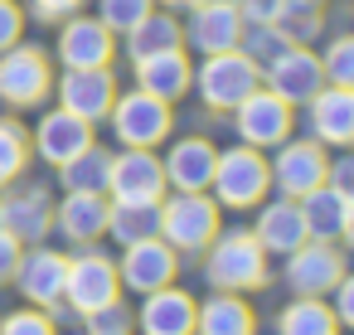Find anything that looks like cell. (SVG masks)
<instances>
[{
	"label": "cell",
	"instance_id": "cell-1",
	"mask_svg": "<svg viewBox=\"0 0 354 335\" xmlns=\"http://www.w3.org/2000/svg\"><path fill=\"white\" fill-rule=\"evenodd\" d=\"M218 233V204L204 190H180L160 204V238L175 253H204Z\"/></svg>",
	"mask_w": 354,
	"mask_h": 335
},
{
	"label": "cell",
	"instance_id": "cell-2",
	"mask_svg": "<svg viewBox=\"0 0 354 335\" xmlns=\"http://www.w3.org/2000/svg\"><path fill=\"white\" fill-rule=\"evenodd\" d=\"M209 282L223 291H252L267 282V253L252 233L233 228V233H214L209 243Z\"/></svg>",
	"mask_w": 354,
	"mask_h": 335
},
{
	"label": "cell",
	"instance_id": "cell-3",
	"mask_svg": "<svg viewBox=\"0 0 354 335\" xmlns=\"http://www.w3.org/2000/svg\"><path fill=\"white\" fill-rule=\"evenodd\" d=\"M262 88V69L243 54V49H223V54H204L199 64V98L214 112H233L248 93Z\"/></svg>",
	"mask_w": 354,
	"mask_h": 335
},
{
	"label": "cell",
	"instance_id": "cell-4",
	"mask_svg": "<svg viewBox=\"0 0 354 335\" xmlns=\"http://www.w3.org/2000/svg\"><path fill=\"white\" fill-rule=\"evenodd\" d=\"M267 185H272V175H267L262 151H252V146L218 151V161H214V180H209V190L218 194L214 204H228V209H252V204H262Z\"/></svg>",
	"mask_w": 354,
	"mask_h": 335
},
{
	"label": "cell",
	"instance_id": "cell-5",
	"mask_svg": "<svg viewBox=\"0 0 354 335\" xmlns=\"http://www.w3.org/2000/svg\"><path fill=\"white\" fill-rule=\"evenodd\" d=\"M49 88H54V73H49L44 49L35 44L0 49V102L6 107H35L49 98Z\"/></svg>",
	"mask_w": 354,
	"mask_h": 335
},
{
	"label": "cell",
	"instance_id": "cell-6",
	"mask_svg": "<svg viewBox=\"0 0 354 335\" xmlns=\"http://www.w3.org/2000/svg\"><path fill=\"white\" fill-rule=\"evenodd\" d=\"M107 117H112V132H117L122 146H160V141L170 136V127H175L170 102H160V98H151V93H141V88L112 98Z\"/></svg>",
	"mask_w": 354,
	"mask_h": 335
},
{
	"label": "cell",
	"instance_id": "cell-7",
	"mask_svg": "<svg viewBox=\"0 0 354 335\" xmlns=\"http://www.w3.org/2000/svg\"><path fill=\"white\" fill-rule=\"evenodd\" d=\"M107 194H112V199H131V204H156V199L165 194L160 156H156L151 146H127L122 156H112Z\"/></svg>",
	"mask_w": 354,
	"mask_h": 335
},
{
	"label": "cell",
	"instance_id": "cell-8",
	"mask_svg": "<svg viewBox=\"0 0 354 335\" xmlns=\"http://www.w3.org/2000/svg\"><path fill=\"white\" fill-rule=\"evenodd\" d=\"M262 83H267V93H277L286 107H306L320 88H325V73H320V59L310 54V49H301V44H291V49H281L267 69H262Z\"/></svg>",
	"mask_w": 354,
	"mask_h": 335
},
{
	"label": "cell",
	"instance_id": "cell-9",
	"mask_svg": "<svg viewBox=\"0 0 354 335\" xmlns=\"http://www.w3.org/2000/svg\"><path fill=\"white\" fill-rule=\"evenodd\" d=\"M233 127H238V136H243V146H252V151H267V146H281L286 136H291V107L277 98V93H267V88H257V93H248L238 107H233Z\"/></svg>",
	"mask_w": 354,
	"mask_h": 335
},
{
	"label": "cell",
	"instance_id": "cell-10",
	"mask_svg": "<svg viewBox=\"0 0 354 335\" xmlns=\"http://www.w3.org/2000/svg\"><path fill=\"white\" fill-rule=\"evenodd\" d=\"M325 151H320V141L310 136V141H281V151H277V161L267 165V175L277 180V190L286 194V199H301V194H310L315 185H325Z\"/></svg>",
	"mask_w": 354,
	"mask_h": 335
},
{
	"label": "cell",
	"instance_id": "cell-11",
	"mask_svg": "<svg viewBox=\"0 0 354 335\" xmlns=\"http://www.w3.org/2000/svg\"><path fill=\"white\" fill-rule=\"evenodd\" d=\"M122 291V277H117V262H107L102 253H83L68 262V277H64V296L73 301V311H97L107 301H117Z\"/></svg>",
	"mask_w": 354,
	"mask_h": 335
},
{
	"label": "cell",
	"instance_id": "cell-12",
	"mask_svg": "<svg viewBox=\"0 0 354 335\" xmlns=\"http://www.w3.org/2000/svg\"><path fill=\"white\" fill-rule=\"evenodd\" d=\"M175 272H180V262H175V248L165 243V238H141V243H127V257H122V287H131V291H160V287H170L175 282Z\"/></svg>",
	"mask_w": 354,
	"mask_h": 335
},
{
	"label": "cell",
	"instance_id": "cell-13",
	"mask_svg": "<svg viewBox=\"0 0 354 335\" xmlns=\"http://www.w3.org/2000/svg\"><path fill=\"white\" fill-rule=\"evenodd\" d=\"M291 267H286V282L301 291V296H325L339 277H344V257L335 243H320V238H306L301 248L286 253Z\"/></svg>",
	"mask_w": 354,
	"mask_h": 335
},
{
	"label": "cell",
	"instance_id": "cell-14",
	"mask_svg": "<svg viewBox=\"0 0 354 335\" xmlns=\"http://www.w3.org/2000/svg\"><path fill=\"white\" fill-rule=\"evenodd\" d=\"M112 30L102 20H88V15H68L64 30H59V59L64 69H107L112 64Z\"/></svg>",
	"mask_w": 354,
	"mask_h": 335
},
{
	"label": "cell",
	"instance_id": "cell-15",
	"mask_svg": "<svg viewBox=\"0 0 354 335\" xmlns=\"http://www.w3.org/2000/svg\"><path fill=\"white\" fill-rule=\"evenodd\" d=\"M112 98H117V83H112L107 69H68L59 78V107L73 112V117H83V122L107 117Z\"/></svg>",
	"mask_w": 354,
	"mask_h": 335
},
{
	"label": "cell",
	"instance_id": "cell-16",
	"mask_svg": "<svg viewBox=\"0 0 354 335\" xmlns=\"http://www.w3.org/2000/svg\"><path fill=\"white\" fill-rule=\"evenodd\" d=\"M49 224H54V204H49L44 185H20V190H10L6 199H0V228H6L10 238H20V243L44 238Z\"/></svg>",
	"mask_w": 354,
	"mask_h": 335
},
{
	"label": "cell",
	"instance_id": "cell-17",
	"mask_svg": "<svg viewBox=\"0 0 354 335\" xmlns=\"http://www.w3.org/2000/svg\"><path fill=\"white\" fill-rule=\"evenodd\" d=\"M306 107H310V136L320 146H349L354 141V93L349 88L325 83Z\"/></svg>",
	"mask_w": 354,
	"mask_h": 335
},
{
	"label": "cell",
	"instance_id": "cell-18",
	"mask_svg": "<svg viewBox=\"0 0 354 335\" xmlns=\"http://www.w3.org/2000/svg\"><path fill=\"white\" fill-rule=\"evenodd\" d=\"M296 204H301V219H306V233H310V238H320V243L349 238V224H354L349 194H339V190H330V185H315V190L301 194Z\"/></svg>",
	"mask_w": 354,
	"mask_h": 335
},
{
	"label": "cell",
	"instance_id": "cell-19",
	"mask_svg": "<svg viewBox=\"0 0 354 335\" xmlns=\"http://www.w3.org/2000/svg\"><path fill=\"white\" fill-rule=\"evenodd\" d=\"M83 146H93V122L73 117V112H44V122L35 127V151L49 161V165H64L73 161Z\"/></svg>",
	"mask_w": 354,
	"mask_h": 335
},
{
	"label": "cell",
	"instance_id": "cell-20",
	"mask_svg": "<svg viewBox=\"0 0 354 335\" xmlns=\"http://www.w3.org/2000/svg\"><path fill=\"white\" fill-rule=\"evenodd\" d=\"M64 277H68V257H64V253H54V248L20 253L15 282H20V291H25L35 306H54V301L64 296Z\"/></svg>",
	"mask_w": 354,
	"mask_h": 335
},
{
	"label": "cell",
	"instance_id": "cell-21",
	"mask_svg": "<svg viewBox=\"0 0 354 335\" xmlns=\"http://www.w3.org/2000/svg\"><path fill=\"white\" fill-rule=\"evenodd\" d=\"M214 161H218V151L204 136H185V141L170 146V156L160 161V170H165V185H175V190H209Z\"/></svg>",
	"mask_w": 354,
	"mask_h": 335
},
{
	"label": "cell",
	"instance_id": "cell-22",
	"mask_svg": "<svg viewBox=\"0 0 354 335\" xmlns=\"http://www.w3.org/2000/svg\"><path fill=\"white\" fill-rule=\"evenodd\" d=\"M136 83H141V93H151L160 102H175V98L189 93L194 69H189L185 49H165V54H151V59L136 64Z\"/></svg>",
	"mask_w": 354,
	"mask_h": 335
},
{
	"label": "cell",
	"instance_id": "cell-23",
	"mask_svg": "<svg viewBox=\"0 0 354 335\" xmlns=\"http://www.w3.org/2000/svg\"><path fill=\"white\" fill-rule=\"evenodd\" d=\"M185 39H189L199 54H223V49H238V39H243V20H238L233 6H194Z\"/></svg>",
	"mask_w": 354,
	"mask_h": 335
},
{
	"label": "cell",
	"instance_id": "cell-24",
	"mask_svg": "<svg viewBox=\"0 0 354 335\" xmlns=\"http://www.w3.org/2000/svg\"><path fill=\"white\" fill-rule=\"evenodd\" d=\"M194 301L185 291H146V306H141V335H194Z\"/></svg>",
	"mask_w": 354,
	"mask_h": 335
},
{
	"label": "cell",
	"instance_id": "cell-25",
	"mask_svg": "<svg viewBox=\"0 0 354 335\" xmlns=\"http://www.w3.org/2000/svg\"><path fill=\"white\" fill-rule=\"evenodd\" d=\"M252 238L262 243V253H291V248H301V243L310 238V233H306V219H301V204H296V199L267 204V209L257 214Z\"/></svg>",
	"mask_w": 354,
	"mask_h": 335
},
{
	"label": "cell",
	"instance_id": "cell-26",
	"mask_svg": "<svg viewBox=\"0 0 354 335\" xmlns=\"http://www.w3.org/2000/svg\"><path fill=\"white\" fill-rule=\"evenodd\" d=\"M54 224L64 228V238L73 243H93L107 233V194H88V190H68V199L59 204Z\"/></svg>",
	"mask_w": 354,
	"mask_h": 335
},
{
	"label": "cell",
	"instance_id": "cell-27",
	"mask_svg": "<svg viewBox=\"0 0 354 335\" xmlns=\"http://www.w3.org/2000/svg\"><path fill=\"white\" fill-rule=\"evenodd\" d=\"M194 330L199 335H252L257 316H252V306H243L238 291H223V296H214L194 311Z\"/></svg>",
	"mask_w": 354,
	"mask_h": 335
},
{
	"label": "cell",
	"instance_id": "cell-28",
	"mask_svg": "<svg viewBox=\"0 0 354 335\" xmlns=\"http://www.w3.org/2000/svg\"><path fill=\"white\" fill-rule=\"evenodd\" d=\"M107 233L117 243H141V238H160V199L156 204H131V199H112L107 204Z\"/></svg>",
	"mask_w": 354,
	"mask_h": 335
},
{
	"label": "cell",
	"instance_id": "cell-29",
	"mask_svg": "<svg viewBox=\"0 0 354 335\" xmlns=\"http://www.w3.org/2000/svg\"><path fill=\"white\" fill-rule=\"evenodd\" d=\"M185 44V30H180V20H170V15H146L131 35H127V54L141 64V59H151V54H165V49H180Z\"/></svg>",
	"mask_w": 354,
	"mask_h": 335
},
{
	"label": "cell",
	"instance_id": "cell-30",
	"mask_svg": "<svg viewBox=\"0 0 354 335\" xmlns=\"http://www.w3.org/2000/svg\"><path fill=\"white\" fill-rule=\"evenodd\" d=\"M107 170H112V151L102 146H83L73 161L59 165L64 190H88V194H107Z\"/></svg>",
	"mask_w": 354,
	"mask_h": 335
},
{
	"label": "cell",
	"instance_id": "cell-31",
	"mask_svg": "<svg viewBox=\"0 0 354 335\" xmlns=\"http://www.w3.org/2000/svg\"><path fill=\"white\" fill-rule=\"evenodd\" d=\"M277 330L281 335H339V320H335V311L320 296H301V301H291L281 311V325Z\"/></svg>",
	"mask_w": 354,
	"mask_h": 335
},
{
	"label": "cell",
	"instance_id": "cell-32",
	"mask_svg": "<svg viewBox=\"0 0 354 335\" xmlns=\"http://www.w3.org/2000/svg\"><path fill=\"white\" fill-rule=\"evenodd\" d=\"M272 30H277L286 44H306L310 35H320V6H315V0H281Z\"/></svg>",
	"mask_w": 354,
	"mask_h": 335
},
{
	"label": "cell",
	"instance_id": "cell-33",
	"mask_svg": "<svg viewBox=\"0 0 354 335\" xmlns=\"http://www.w3.org/2000/svg\"><path fill=\"white\" fill-rule=\"evenodd\" d=\"M30 165V136L20 122H0V190L10 180H20Z\"/></svg>",
	"mask_w": 354,
	"mask_h": 335
},
{
	"label": "cell",
	"instance_id": "cell-34",
	"mask_svg": "<svg viewBox=\"0 0 354 335\" xmlns=\"http://www.w3.org/2000/svg\"><path fill=\"white\" fill-rule=\"evenodd\" d=\"M156 0H97V20L112 30V35H131L146 15H151Z\"/></svg>",
	"mask_w": 354,
	"mask_h": 335
},
{
	"label": "cell",
	"instance_id": "cell-35",
	"mask_svg": "<svg viewBox=\"0 0 354 335\" xmlns=\"http://www.w3.org/2000/svg\"><path fill=\"white\" fill-rule=\"evenodd\" d=\"M238 49H243V54H248L257 69H267V64H272L281 49H291V44H286V39H281L272 25H243V39H238Z\"/></svg>",
	"mask_w": 354,
	"mask_h": 335
},
{
	"label": "cell",
	"instance_id": "cell-36",
	"mask_svg": "<svg viewBox=\"0 0 354 335\" xmlns=\"http://www.w3.org/2000/svg\"><path fill=\"white\" fill-rule=\"evenodd\" d=\"M320 73H325V83H335V88H349V83H354V39H349V35H339V39L325 49Z\"/></svg>",
	"mask_w": 354,
	"mask_h": 335
},
{
	"label": "cell",
	"instance_id": "cell-37",
	"mask_svg": "<svg viewBox=\"0 0 354 335\" xmlns=\"http://www.w3.org/2000/svg\"><path fill=\"white\" fill-rule=\"evenodd\" d=\"M88 335H131V320L117 301H107V306L88 311Z\"/></svg>",
	"mask_w": 354,
	"mask_h": 335
},
{
	"label": "cell",
	"instance_id": "cell-38",
	"mask_svg": "<svg viewBox=\"0 0 354 335\" xmlns=\"http://www.w3.org/2000/svg\"><path fill=\"white\" fill-rule=\"evenodd\" d=\"M0 335H54V325L44 311H15L0 320Z\"/></svg>",
	"mask_w": 354,
	"mask_h": 335
},
{
	"label": "cell",
	"instance_id": "cell-39",
	"mask_svg": "<svg viewBox=\"0 0 354 335\" xmlns=\"http://www.w3.org/2000/svg\"><path fill=\"white\" fill-rule=\"evenodd\" d=\"M233 10L243 25H272L277 10H281V0H233Z\"/></svg>",
	"mask_w": 354,
	"mask_h": 335
},
{
	"label": "cell",
	"instance_id": "cell-40",
	"mask_svg": "<svg viewBox=\"0 0 354 335\" xmlns=\"http://www.w3.org/2000/svg\"><path fill=\"white\" fill-rule=\"evenodd\" d=\"M20 35H25V15H20V6H15V0H0V49L20 44Z\"/></svg>",
	"mask_w": 354,
	"mask_h": 335
},
{
	"label": "cell",
	"instance_id": "cell-41",
	"mask_svg": "<svg viewBox=\"0 0 354 335\" xmlns=\"http://www.w3.org/2000/svg\"><path fill=\"white\" fill-rule=\"evenodd\" d=\"M20 253H25V248H20V238H10L6 228H0V287H6V282L15 277V267H20Z\"/></svg>",
	"mask_w": 354,
	"mask_h": 335
},
{
	"label": "cell",
	"instance_id": "cell-42",
	"mask_svg": "<svg viewBox=\"0 0 354 335\" xmlns=\"http://www.w3.org/2000/svg\"><path fill=\"white\" fill-rule=\"evenodd\" d=\"M330 311H335V320H339V325H349V320H354V282H349V277H339V282H335V306H330Z\"/></svg>",
	"mask_w": 354,
	"mask_h": 335
},
{
	"label": "cell",
	"instance_id": "cell-43",
	"mask_svg": "<svg viewBox=\"0 0 354 335\" xmlns=\"http://www.w3.org/2000/svg\"><path fill=\"white\" fill-rule=\"evenodd\" d=\"M30 6H35L39 20H68V15L83 6V0H30Z\"/></svg>",
	"mask_w": 354,
	"mask_h": 335
},
{
	"label": "cell",
	"instance_id": "cell-44",
	"mask_svg": "<svg viewBox=\"0 0 354 335\" xmlns=\"http://www.w3.org/2000/svg\"><path fill=\"white\" fill-rule=\"evenodd\" d=\"M189 6H233V0H189Z\"/></svg>",
	"mask_w": 354,
	"mask_h": 335
},
{
	"label": "cell",
	"instance_id": "cell-45",
	"mask_svg": "<svg viewBox=\"0 0 354 335\" xmlns=\"http://www.w3.org/2000/svg\"><path fill=\"white\" fill-rule=\"evenodd\" d=\"M165 6H180V0H165Z\"/></svg>",
	"mask_w": 354,
	"mask_h": 335
},
{
	"label": "cell",
	"instance_id": "cell-46",
	"mask_svg": "<svg viewBox=\"0 0 354 335\" xmlns=\"http://www.w3.org/2000/svg\"><path fill=\"white\" fill-rule=\"evenodd\" d=\"M315 6H320V0H315Z\"/></svg>",
	"mask_w": 354,
	"mask_h": 335
}]
</instances>
